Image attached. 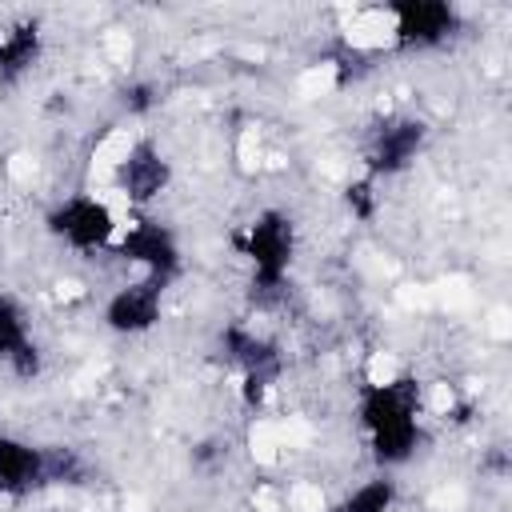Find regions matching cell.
<instances>
[{
  "mask_svg": "<svg viewBox=\"0 0 512 512\" xmlns=\"http://www.w3.org/2000/svg\"><path fill=\"white\" fill-rule=\"evenodd\" d=\"M120 104H124L128 116H148V112L156 108V88H152L148 80H132V84H124Z\"/></svg>",
  "mask_w": 512,
  "mask_h": 512,
  "instance_id": "15",
  "label": "cell"
},
{
  "mask_svg": "<svg viewBox=\"0 0 512 512\" xmlns=\"http://www.w3.org/2000/svg\"><path fill=\"white\" fill-rule=\"evenodd\" d=\"M396 508H400V484L392 472H372L328 504V512H396Z\"/></svg>",
  "mask_w": 512,
  "mask_h": 512,
  "instance_id": "13",
  "label": "cell"
},
{
  "mask_svg": "<svg viewBox=\"0 0 512 512\" xmlns=\"http://www.w3.org/2000/svg\"><path fill=\"white\" fill-rule=\"evenodd\" d=\"M388 44L400 52H432L444 48L460 32V12L448 0H400L384 8Z\"/></svg>",
  "mask_w": 512,
  "mask_h": 512,
  "instance_id": "7",
  "label": "cell"
},
{
  "mask_svg": "<svg viewBox=\"0 0 512 512\" xmlns=\"http://www.w3.org/2000/svg\"><path fill=\"white\" fill-rule=\"evenodd\" d=\"M424 388L412 376L368 380L356 396V424L376 472L408 464L424 440Z\"/></svg>",
  "mask_w": 512,
  "mask_h": 512,
  "instance_id": "1",
  "label": "cell"
},
{
  "mask_svg": "<svg viewBox=\"0 0 512 512\" xmlns=\"http://www.w3.org/2000/svg\"><path fill=\"white\" fill-rule=\"evenodd\" d=\"M428 120L412 116V112H392L384 120H376V128L364 140V176L380 180H396L404 176L428 148Z\"/></svg>",
  "mask_w": 512,
  "mask_h": 512,
  "instance_id": "6",
  "label": "cell"
},
{
  "mask_svg": "<svg viewBox=\"0 0 512 512\" xmlns=\"http://www.w3.org/2000/svg\"><path fill=\"white\" fill-rule=\"evenodd\" d=\"M172 160L164 156V148L148 136H136L116 160H112V172H108V184L112 192L120 196V204L128 212H148L168 188H172Z\"/></svg>",
  "mask_w": 512,
  "mask_h": 512,
  "instance_id": "5",
  "label": "cell"
},
{
  "mask_svg": "<svg viewBox=\"0 0 512 512\" xmlns=\"http://www.w3.org/2000/svg\"><path fill=\"white\" fill-rule=\"evenodd\" d=\"M164 292L156 280H144V276H132V280H120L104 308H100V320L112 336H144L152 332L160 320H164Z\"/></svg>",
  "mask_w": 512,
  "mask_h": 512,
  "instance_id": "8",
  "label": "cell"
},
{
  "mask_svg": "<svg viewBox=\"0 0 512 512\" xmlns=\"http://www.w3.org/2000/svg\"><path fill=\"white\" fill-rule=\"evenodd\" d=\"M220 356L240 376H280L284 372V348L276 336L260 332L248 320H228L220 328Z\"/></svg>",
  "mask_w": 512,
  "mask_h": 512,
  "instance_id": "9",
  "label": "cell"
},
{
  "mask_svg": "<svg viewBox=\"0 0 512 512\" xmlns=\"http://www.w3.org/2000/svg\"><path fill=\"white\" fill-rule=\"evenodd\" d=\"M0 364L20 380L40 376V368H44V352L32 332V316L8 292H0Z\"/></svg>",
  "mask_w": 512,
  "mask_h": 512,
  "instance_id": "11",
  "label": "cell"
},
{
  "mask_svg": "<svg viewBox=\"0 0 512 512\" xmlns=\"http://www.w3.org/2000/svg\"><path fill=\"white\" fill-rule=\"evenodd\" d=\"M52 488L48 484V448L32 444L28 436L0 432V496L24 500Z\"/></svg>",
  "mask_w": 512,
  "mask_h": 512,
  "instance_id": "10",
  "label": "cell"
},
{
  "mask_svg": "<svg viewBox=\"0 0 512 512\" xmlns=\"http://www.w3.org/2000/svg\"><path fill=\"white\" fill-rule=\"evenodd\" d=\"M44 56V32L36 20H8L0 24V84L24 80Z\"/></svg>",
  "mask_w": 512,
  "mask_h": 512,
  "instance_id": "12",
  "label": "cell"
},
{
  "mask_svg": "<svg viewBox=\"0 0 512 512\" xmlns=\"http://www.w3.org/2000/svg\"><path fill=\"white\" fill-rule=\"evenodd\" d=\"M124 212L116 208V200L108 192H68L60 196L48 212H44V232L64 244L68 252L80 256H96V252H112L116 232H120Z\"/></svg>",
  "mask_w": 512,
  "mask_h": 512,
  "instance_id": "3",
  "label": "cell"
},
{
  "mask_svg": "<svg viewBox=\"0 0 512 512\" xmlns=\"http://www.w3.org/2000/svg\"><path fill=\"white\" fill-rule=\"evenodd\" d=\"M300 252L296 220L284 208H260L240 232V256L248 264V284L256 300H272L288 292V276Z\"/></svg>",
  "mask_w": 512,
  "mask_h": 512,
  "instance_id": "2",
  "label": "cell"
},
{
  "mask_svg": "<svg viewBox=\"0 0 512 512\" xmlns=\"http://www.w3.org/2000/svg\"><path fill=\"white\" fill-rule=\"evenodd\" d=\"M108 256H116L120 264L136 268V276L156 280L160 288H168L180 276V268H184L180 236L164 220H156L148 212H124L116 244H112Z\"/></svg>",
  "mask_w": 512,
  "mask_h": 512,
  "instance_id": "4",
  "label": "cell"
},
{
  "mask_svg": "<svg viewBox=\"0 0 512 512\" xmlns=\"http://www.w3.org/2000/svg\"><path fill=\"white\" fill-rule=\"evenodd\" d=\"M344 200H348V212H352L356 220H372V216H376V208H380V192H376V180H372V176H360V180H352V184L344 188Z\"/></svg>",
  "mask_w": 512,
  "mask_h": 512,
  "instance_id": "14",
  "label": "cell"
}]
</instances>
